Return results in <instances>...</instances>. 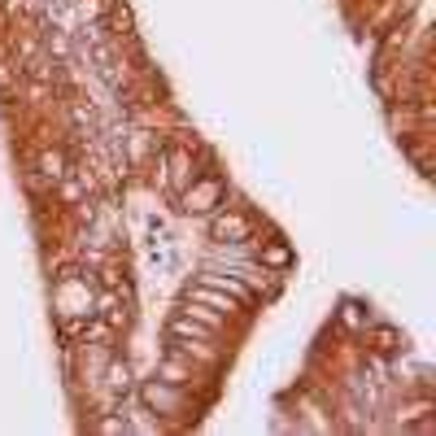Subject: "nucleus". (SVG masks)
Listing matches in <instances>:
<instances>
[{
    "label": "nucleus",
    "instance_id": "f03ea898",
    "mask_svg": "<svg viewBox=\"0 0 436 436\" xmlns=\"http://www.w3.org/2000/svg\"><path fill=\"white\" fill-rule=\"evenodd\" d=\"M144 397H149V406H157V410H175V406H179V397L166 393V389H157V384H149V389H144Z\"/></svg>",
    "mask_w": 436,
    "mask_h": 436
},
{
    "label": "nucleus",
    "instance_id": "7ed1b4c3",
    "mask_svg": "<svg viewBox=\"0 0 436 436\" xmlns=\"http://www.w3.org/2000/svg\"><path fill=\"white\" fill-rule=\"evenodd\" d=\"M249 227H245V218H236V214H227V218H218L214 223V236L218 240H227V236H245Z\"/></svg>",
    "mask_w": 436,
    "mask_h": 436
},
{
    "label": "nucleus",
    "instance_id": "20e7f679",
    "mask_svg": "<svg viewBox=\"0 0 436 436\" xmlns=\"http://www.w3.org/2000/svg\"><path fill=\"white\" fill-rule=\"evenodd\" d=\"M262 262H266V266H288V262H293V253H288L284 245H266V249H262Z\"/></svg>",
    "mask_w": 436,
    "mask_h": 436
},
{
    "label": "nucleus",
    "instance_id": "f257e3e1",
    "mask_svg": "<svg viewBox=\"0 0 436 436\" xmlns=\"http://www.w3.org/2000/svg\"><path fill=\"white\" fill-rule=\"evenodd\" d=\"M218 197H223V184H214V179H209V184H197V188L188 192V209H214Z\"/></svg>",
    "mask_w": 436,
    "mask_h": 436
}]
</instances>
